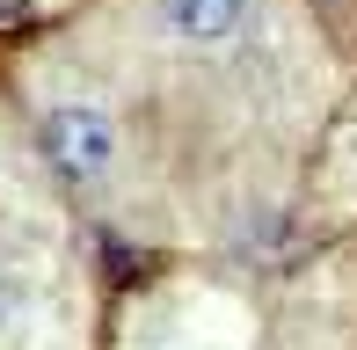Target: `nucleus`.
Returning <instances> with one entry per match:
<instances>
[{
	"mask_svg": "<svg viewBox=\"0 0 357 350\" xmlns=\"http://www.w3.org/2000/svg\"><path fill=\"white\" fill-rule=\"evenodd\" d=\"M37 161L59 168L80 197H117L132 183V132L124 117L80 81H52L37 95Z\"/></svg>",
	"mask_w": 357,
	"mask_h": 350,
	"instance_id": "f03ea898",
	"label": "nucleus"
},
{
	"mask_svg": "<svg viewBox=\"0 0 357 350\" xmlns=\"http://www.w3.org/2000/svg\"><path fill=\"white\" fill-rule=\"evenodd\" d=\"M66 284L73 277L37 161H0V350H52Z\"/></svg>",
	"mask_w": 357,
	"mask_h": 350,
	"instance_id": "f257e3e1",
	"label": "nucleus"
},
{
	"mask_svg": "<svg viewBox=\"0 0 357 350\" xmlns=\"http://www.w3.org/2000/svg\"><path fill=\"white\" fill-rule=\"evenodd\" d=\"M8 8H15V0H0V15H8Z\"/></svg>",
	"mask_w": 357,
	"mask_h": 350,
	"instance_id": "7ed1b4c3",
	"label": "nucleus"
}]
</instances>
